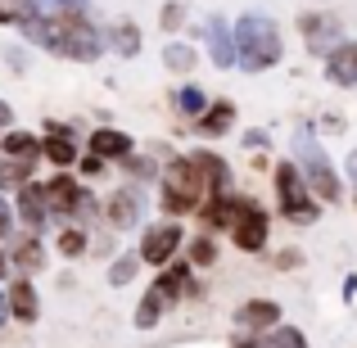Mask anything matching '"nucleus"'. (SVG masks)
<instances>
[{
  "label": "nucleus",
  "instance_id": "nucleus-27",
  "mask_svg": "<svg viewBox=\"0 0 357 348\" xmlns=\"http://www.w3.org/2000/svg\"><path fill=\"white\" fill-rule=\"evenodd\" d=\"M136 267H140V253H127V258H118L114 267H109V285H131V280H136Z\"/></svg>",
  "mask_w": 357,
  "mask_h": 348
},
{
  "label": "nucleus",
  "instance_id": "nucleus-2",
  "mask_svg": "<svg viewBox=\"0 0 357 348\" xmlns=\"http://www.w3.org/2000/svg\"><path fill=\"white\" fill-rule=\"evenodd\" d=\"M199 213H204V227L227 231L244 253L267 249V235H271L267 231V213H262L253 199H244V195H213Z\"/></svg>",
  "mask_w": 357,
  "mask_h": 348
},
{
  "label": "nucleus",
  "instance_id": "nucleus-26",
  "mask_svg": "<svg viewBox=\"0 0 357 348\" xmlns=\"http://www.w3.org/2000/svg\"><path fill=\"white\" fill-rule=\"evenodd\" d=\"M163 63H167L172 73H190V68H195V50H190V45H181V41H172V45L163 50Z\"/></svg>",
  "mask_w": 357,
  "mask_h": 348
},
{
  "label": "nucleus",
  "instance_id": "nucleus-40",
  "mask_svg": "<svg viewBox=\"0 0 357 348\" xmlns=\"http://www.w3.org/2000/svg\"><path fill=\"white\" fill-rule=\"evenodd\" d=\"M5 267H9V253H5V249H0V276H5Z\"/></svg>",
  "mask_w": 357,
  "mask_h": 348
},
{
  "label": "nucleus",
  "instance_id": "nucleus-24",
  "mask_svg": "<svg viewBox=\"0 0 357 348\" xmlns=\"http://www.w3.org/2000/svg\"><path fill=\"white\" fill-rule=\"evenodd\" d=\"M86 0H36L32 18H63V14H82Z\"/></svg>",
  "mask_w": 357,
  "mask_h": 348
},
{
  "label": "nucleus",
  "instance_id": "nucleus-25",
  "mask_svg": "<svg viewBox=\"0 0 357 348\" xmlns=\"http://www.w3.org/2000/svg\"><path fill=\"white\" fill-rule=\"evenodd\" d=\"M109 45H118V54H140V32H136V23H122L109 32Z\"/></svg>",
  "mask_w": 357,
  "mask_h": 348
},
{
  "label": "nucleus",
  "instance_id": "nucleus-36",
  "mask_svg": "<svg viewBox=\"0 0 357 348\" xmlns=\"http://www.w3.org/2000/svg\"><path fill=\"white\" fill-rule=\"evenodd\" d=\"M0 131H14V109L0 100Z\"/></svg>",
  "mask_w": 357,
  "mask_h": 348
},
{
  "label": "nucleus",
  "instance_id": "nucleus-8",
  "mask_svg": "<svg viewBox=\"0 0 357 348\" xmlns=\"http://www.w3.org/2000/svg\"><path fill=\"white\" fill-rule=\"evenodd\" d=\"M185 244V231L176 227V222H158V227H145L140 235V262H149V267H167L172 262V253Z\"/></svg>",
  "mask_w": 357,
  "mask_h": 348
},
{
  "label": "nucleus",
  "instance_id": "nucleus-13",
  "mask_svg": "<svg viewBox=\"0 0 357 348\" xmlns=\"http://www.w3.org/2000/svg\"><path fill=\"white\" fill-rule=\"evenodd\" d=\"M236 321H240V331L244 335H267L271 326L280 321V308L271 303V298H249V303H240V312H236Z\"/></svg>",
  "mask_w": 357,
  "mask_h": 348
},
{
  "label": "nucleus",
  "instance_id": "nucleus-22",
  "mask_svg": "<svg viewBox=\"0 0 357 348\" xmlns=\"http://www.w3.org/2000/svg\"><path fill=\"white\" fill-rule=\"evenodd\" d=\"M195 163H199L204 167V176H208V186H213V190H227V181H231V167H227V158H218V154H213V149H195Z\"/></svg>",
  "mask_w": 357,
  "mask_h": 348
},
{
  "label": "nucleus",
  "instance_id": "nucleus-39",
  "mask_svg": "<svg viewBox=\"0 0 357 348\" xmlns=\"http://www.w3.org/2000/svg\"><path fill=\"white\" fill-rule=\"evenodd\" d=\"M349 172H353V195H357V154L349 158ZM353 204H357V199H353Z\"/></svg>",
  "mask_w": 357,
  "mask_h": 348
},
{
  "label": "nucleus",
  "instance_id": "nucleus-7",
  "mask_svg": "<svg viewBox=\"0 0 357 348\" xmlns=\"http://www.w3.org/2000/svg\"><path fill=\"white\" fill-rule=\"evenodd\" d=\"M276 199H280V213H285L289 222H298V227L321 218V199L307 190L298 163H276Z\"/></svg>",
  "mask_w": 357,
  "mask_h": 348
},
{
  "label": "nucleus",
  "instance_id": "nucleus-3",
  "mask_svg": "<svg viewBox=\"0 0 357 348\" xmlns=\"http://www.w3.org/2000/svg\"><path fill=\"white\" fill-rule=\"evenodd\" d=\"M285 45H280V27L267 14H244L236 23V68L244 73H267L280 63Z\"/></svg>",
  "mask_w": 357,
  "mask_h": 348
},
{
  "label": "nucleus",
  "instance_id": "nucleus-34",
  "mask_svg": "<svg viewBox=\"0 0 357 348\" xmlns=\"http://www.w3.org/2000/svg\"><path fill=\"white\" fill-rule=\"evenodd\" d=\"M181 18H185V9L176 5V0H167V5H163V18H158V23H163L167 32H176V27H181Z\"/></svg>",
  "mask_w": 357,
  "mask_h": 348
},
{
  "label": "nucleus",
  "instance_id": "nucleus-16",
  "mask_svg": "<svg viewBox=\"0 0 357 348\" xmlns=\"http://www.w3.org/2000/svg\"><path fill=\"white\" fill-rule=\"evenodd\" d=\"M326 77L335 86H357V41H344L326 54Z\"/></svg>",
  "mask_w": 357,
  "mask_h": 348
},
{
  "label": "nucleus",
  "instance_id": "nucleus-4",
  "mask_svg": "<svg viewBox=\"0 0 357 348\" xmlns=\"http://www.w3.org/2000/svg\"><path fill=\"white\" fill-rule=\"evenodd\" d=\"M213 195L208 176H204V167L195 163V158H176L172 167L163 172V213L167 218H185V213L204 209V199Z\"/></svg>",
  "mask_w": 357,
  "mask_h": 348
},
{
  "label": "nucleus",
  "instance_id": "nucleus-11",
  "mask_svg": "<svg viewBox=\"0 0 357 348\" xmlns=\"http://www.w3.org/2000/svg\"><path fill=\"white\" fill-rule=\"evenodd\" d=\"M105 222L114 231H131L140 222V195L131 190V186H122V190H114L105 199Z\"/></svg>",
  "mask_w": 357,
  "mask_h": 348
},
{
  "label": "nucleus",
  "instance_id": "nucleus-28",
  "mask_svg": "<svg viewBox=\"0 0 357 348\" xmlns=\"http://www.w3.org/2000/svg\"><path fill=\"white\" fill-rule=\"evenodd\" d=\"M86 231H82V227H68V231H63L59 235V253H63V258H77V253H86Z\"/></svg>",
  "mask_w": 357,
  "mask_h": 348
},
{
  "label": "nucleus",
  "instance_id": "nucleus-14",
  "mask_svg": "<svg viewBox=\"0 0 357 348\" xmlns=\"http://www.w3.org/2000/svg\"><path fill=\"white\" fill-rule=\"evenodd\" d=\"M9 317H18V321H36L41 317V298H36V285H32V276H18V280H9Z\"/></svg>",
  "mask_w": 357,
  "mask_h": 348
},
{
  "label": "nucleus",
  "instance_id": "nucleus-21",
  "mask_svg": "<svg viewBox=\"0 0 357 348\" xmlns=\"http://www.w3.org/2000/svg\"><path fill=\"white\" fill-rule=\"evenodd\" d=\"M172 109H176L181 118H204V109H208V96H204L195 82H185V86L172 91Z\"/></svg>",
  "mask_w": 357,
  "mask_h": 348
},
{
  "label": "nucleus",
  "instance_id": "nucleus-15",
  "mask_svg": "<svg viewBox=\"0 0 357 348\" xmlns=\"http://www.w3.org/2000/svg\"><path fill=\"white\" fill-rule=\"evenodd\" d=\"M91 154L105 158V163H109V158H118V163H122L127 154H136V145H131V136H127V131H118V127H96V131H91Z\"/></svg>",
  "mask_w": 357,
  "mask_h": 348
},
{
  "label": "nucleus",
  "instance_id": "nucleus-32",
  "mask_svg": "<svg viewBox=\"0 0 357 348\" xmlns=\"http://www.w3.org/2000/svg\"><path fill=\"white\" fill-rule=\"evenodd\" d=\"M231 348H280V340H276V331L271 335H236Z\"/></svg>",
  "mask_w": 357,
  "mask_h": 348
},
{
  "label": "nucleus",
  "instance_id": "nucleus-30",
  "mask_svg": "<svg viewBox=\"0 0 357 348\" xmlns=\"http://www.w3.org/2000/svg\"><path fill=\"white\" fill-rule=\"evenodd\" d=\"M122 167H127L131 176H145V181H149V176H158L154 158H140V154H127V158H122Z\"/></svg>",
  "mask_w": 357,
  "mask_h": 348
},
{
  "label": "nucleus",
  "instance_id": "nucleus-6",
  "mask_svg": "<svg viewBox=\"0 0 357 348\" xmlns=\"http://www.w3.org/2000/svg\"><path fill=\"white\" fill-rule=\"evenodd\" d=\"M195 289H199V285H190V267H185V262L167 267L163 276L149 285V294L140 298V308H136V326H140V331H149V326H154L172 303H181V294H195Z\"/></svg>",
  "mask_w": 357,
  "mask_h": 348
},
{
  "label": "nucleus",
  "instance_id": "nucleus-12",
  "mask_svg": "<svg viewBox=\"0 0 357 348\" xmlns=\"http://www.w3.org/2000/svg\"><path fill=\"white\" fill-rule=\"evenodd\" d=\"M45 127H50V136L41 140V158H50L54 167L82 163V158H77V140L68 136V127H63V122H45Z\"/></svg>",
  "mask_w": 357,
  "mask_h": 348
},
{
  "label": "nucleus",
  "instance_id": "nucleus-10",
  "mask_svg": "<svg viewBox=\"0 0 357 348\" xmlns=\"http://www.w3.org/2000/svg\"><path fill=\"white\" fill-rule=\"evenodd\" d=\"M18 222H23L32 235L45 231V222H50V195H45V186L27 181L23 190H18Z\"/></svg>",
  "mask_w": 357,
  "mask_h": 348
},
{
  "label": "nucleus",
  "instance_id": "nucleus-33",
  "mask_svg": "<svg viewBox=\"0 0 357 348\" xmlns=\"http://www.w3.org/2000/svg\"><path fill=\"white\" fill-rule=\"evenodd\" d=\"M276 340H280V348H307V340H303L298 326H276Z\"/></svg>",
  "mask_w": 357,
  "mask_h": 348
},
{
  "label": "nucleus",
  "instance_id": "nucleus-41",
  "mask_svg": "<svg viewBox=\"0 0 357 348\" xmlns=\"http://www.w3.org/2000/svg\"><path fill=\"white\" fill-rule=\"evenodd\" d=\"M5 136H9V131H0V140H5Z\"/></svg>",
  "mask_w": 357,
  "mask_h": 348
},
{
  "label": "nucleus",
  "instance_id": "nucleus-9",
  "mask_svg": "<svg viewBox=\"0 0 357 348\" xmlns=\"http://www.w3.org/2000/svg\"><path fill=\"white\" fill-rule=\"evenodd\" d=\"M298 32H303L307 50L321 54V59L335 50V45H344V27H340V18H331V14H303L298 18Z\"/></svg>",
  "mask_w": 357,
  "mask_h": 348
},
{
  "label": "nucleus",
  "instance_id": "nucleus-1",
  "mask_svg": "<svg viewBox=\"0 0 357 348\" xmlns=\"http://www.w3.org/2000/svg\"><path fill=\"white\" fill-rule=\"evenodd\" d=\"M23 36L41 50L59 54V59H77V63H96L105 54V32L96 23H86L82 14H63V18H27Z\"/></svg>",
  "mask_w": 357,
  "mask_h": 348
},
{
  "label": "nucleus",
  "instance_id": "nucleus-29",
  "mask_svg": "<svg viewBox=\"0 0 357 348\" xmlns=\"http://www.w3.org/2000/svg\"><path fill=\"white\" fill-rule=\"evenodd\" d=\"M27 18H32V9L23 0H0V23H27Z\"/></svg>",
  "mask_w": 357,
  "mask_h": 348
},
{
  "label": "nucleus",
  "instance_id": "nucleus-19",
  "mask_svg": "<svg viewBox=\"0 0 357 348\" xmlns=\"http://www.w3.org/2000/svg\"><path fill=\"white\" fill-rule=\"evenodd\" d=\"M9 267L14 271H41L45 267V249H41V240H36V235H23V240L14 244V249H9Z\"/></svg>",
  "mask_w": 357,
  "mask_h": 348
},
{
  "label": "nucleus",
  "instance_id": "nucleus-35",
  "mask_svg": "<svg viewBox=\"0 0 357 348\" xmlns=\"http://www.w3.org/2000/svg\"><path fill=\"white\" fill-rule=\"evenodd\" d=\"M82 176H100V172H105V158H96V154H86V158H82Z\"/></svg>",
  "mask_w": 357,
  "mask_h": 348
},
{
  "label": "nucleus",
  "instance_id": "nucleus-38",
  "mask_svg": "<svg viewBox=\"0 0 357 348\" xmlns=\"http://www.w3.org/2000/svg\"><path fill=\"white\" fill-rule=\"evenodd\" d=\"M5 321H9V294L0 289V326H5Z\"/></svg>",
  "mask_w": 357,
  "mask_h": 348
},
{
  "label": "nucleus",
  "instance_id": "nucleus-18",
  "mask_svg": "<svg viewBox=\"0 0 357 348\" xmlns=\"http://www.w3.org/2000/svg\"><path fill=\"white\" fill-rule=\"evenodd\" d=\"M231 122H236V105H231V100H218V105L204 109V118H195V131H199V136H227Z\"/></svg>",
  "mask_w": 357,
  "mask_h": 348
},
{
  "label": "nucleus",
  "instance_id": "nucleus-31",
  "mask_svg": "<svg viewBox=\"0 0 357 348\" xmlns=\"http://www.w3.org/2000/svg\"><path fill=\"white\" fill-rule=\"evenodd\" d=\"M190 262H195V267H213V262H218L213 240H195V244H190Z\"/></svg>",
  "mask_w": 357,
  "mask_h": 348
},
{
  "label": "nucleus",
  "instance_id": "nucleus-23",
  "mask_svg": "<svg viewBox=\"0 0 357 348\" xmlns=\"http://www.w3.org/2000/svg\"><path fill=\"white\" fill-rule=\"evenodd\" d=\"M0 154L5 158H41V140H36L32 131H9V136L0 140Z\"/></svg>",
  "mask_w": 357,
  "mask_h": 348
},
{
  "label": "nucleus",
  "instance_id": "nucleus-20",
  "mask_svg": "<svg viewBox=\"0 0 357 348\" xmlns=\"http://www.w3.org/2000/svg\"><path fill=\"white\" fill-rule=\"evenodd\" d=\"M36 172V158H0V190H23Z\"/></svg>",
  "mask_w": 357,
  "mask_h": 348
},
{
  "label": "nucleus",
  "instance_id": "nucleus-5",
  "mask_svg": "<svg viewBox=\"0 0 357 348\" xmlns=\"http://www.w3.org/2000/svg\"><path fill=\"white\" fill-rule=\"evenodd\" d=\"M294 154H298V172H303L307 190H312L317 199H326V204L340 199V195H344L340 172H335V163L326 158V149L312 140V131H298V136H294Z\"/></svg>",
  "mask_w": 357,
  "mask_h": 348
},
{
  "label": "nucleus",
  "instance_id": "nucleus-17",
  "mask_svg": "<svg viewBox=\"0 0 357 348\" xmlns=\"http://www.w3.org/2000/svg\"><path fill=\"white\" fill-rule=\"evenodd\" d=\"M208 50L218 68H236V27H227V18H208Z\"/></svg>",
  "mask_w": 357,
  "mask_h": 348
},
{
  "label": "nucleus",
  "instance_id": "nucleus-37",
  "mask_svg": "<svg viewBox=\"0 0 357 348\" xmlns=\"http://www.w3.org/2000/svg\"><path fill=\"white\" fill-rule=\"evenodd\" d=\"M9 222H14V213H9V204L0 199V235H9Z\"/></svg>",
  "mask_w": 357,
  "mask_h": 348
}]
</instances>
